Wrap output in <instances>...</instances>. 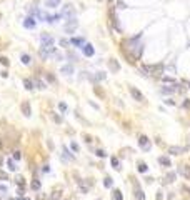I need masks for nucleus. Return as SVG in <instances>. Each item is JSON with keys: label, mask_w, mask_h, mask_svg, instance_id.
<instances>
[{"label": "nucleus", "mask_w": 190, "mask_h": 200, "mask_svg": "<svg viewBox=\"0 0 190 200\" xmlns=\"http://www.w3.org/2000/svg\"><path fill=\"white\" fill-rule=\"evenodd\" d=\"M165 104H167V105H175V102H173L172 98H167V100H165Z\"/></svg>", "instance_id": "obj_39"}, {"label": "nucleus", "mask_w": 190, "mask_h": 200, "mask_svg": "<svg viewBox=\"0 0 190 200\" xmlns=\"http://www.w3.org/2000/svg\"><path fill=\"white\" fill-rule=\"evenodd\" d=\"M60 2H62V0H45L47 7H50V9H55V7H58V5H60Z\"/></svg>", "instance_id": "obj_14"}, {"label": "nucleus", "mask_w": 190, "mask_h": 200, "mask_svg": "<svg viewBox=\"0 0 190 200\" xmlns=\"http://www.w3.org/2000/svg\"><path fill=\"white\" fill-rule=\"evenodd\" d=\"M0 64H2V65H9V58L7 57H0Z\"/></svg>", "instance_id": "obj_29"}, {"label": "nucleus", "mask_w": 190, "mask_h": 200, "mask_svg": "<svg viewBox=\"0 0 190 200\" xmlns=\"http://www.w3.org/2000/svg\"><path fill=\"white\" fill-rule=\"evenodd\" d=\"M22 112H23L25 117H30V115H32V110H30L29 102H22Z\"/></svg>", "instance_id": "obj_10"}, {"label": "nucleus", "mask_w": 190, "mask_h": 200, "mask_svg": "<svg viewBox=\"0 0 190 200\" xmlns=\"http://www.w3.org/2000/svg\"><path fill=\"white\" fill-rule=\"evenodd\" d=\"M54 37L48 35V33H43L42 35V47H54Z\"/></svg>", "instance_id": "obj_2"}, {"label": "nucleus", "mask_w": 190, "mask_h": 200, "mask_svg": "<svg viewBox=\"0 0 190 200\" xmlns=\"http://www.w3.org/2000/svg\"><path fill=\"white\" fill-rule=\"evenodd\" d=\"M77 25H78V22H77L75 19H70L68 22H67V25H65V32H74V30L77 29Z\"/></svg>", "instance_id": "obj_5"}, {"label": "nucleus", "mask_w": 190, "mask_h": 200, "mask_svg": "<svg viewBox=\"0 0 190 200\" xmlns=\"http://www.w3.org/2000/svg\"><path fill=\"white\" fill-rule=\"evenodd\" d=\"M54 52H55V47H42V48H40V57L47 58L48 55H52Z\"/></svg>", "instance_id": "obj_4"}, {"label": "nucleus", "mask_w": 190, "mask_h": 200, "mask_svg": "<svg viewBox=\"0 0 190 200\" xmlns=\"http://www.w3.org/2000/svg\"><path fill=\"white\" fill-rule=\"evenodd\" d=\"M159 162H160L163 167H170V159H169V157H163V155H162V157H159Z\"/></svg>", "instance_id": "obj_16"}, {"label": "nucleus", "mask_w": 190, "mask_h": 200, "mask_svg": "<svg viewBox=\"0 0 190 200\" xmlns=\"http://www.w3.org/2000/svg\"><path fill=\"white\" fill-rule=\"evenodd\" d=\"M9 169L10 170H15L17 167H15V163H13V160H9Z\"/></svg>", "instance_id": "obj_35"}, {"label": "nucleus", "mask_w": 190, "mask_h": 200, "mask_svg": "<svg viewBox=\"0 0 190 200\" xmlns=\"http://www.w3.org/2000/svg\"><path fill=\"white\" fill-rule=\"evenodd\" d=\"M179 173L183 175L187 180H190V165H182L180 169H179Z\"/></svg>", "instance_id": "obj_6"}, {"label": "nucleus", "mask_w": 190, "mask_h": 200, "mask_svg": "<svg viewBox=\"0 0 190 200\" xmlns=\"http://www.w3.org/2000/svg\"><path fill=\"white\" fill-rule=\"evenodd\" d=\"M48 170H50V169H48V165H45V167L42 169V172H43V173H45V172H48Z\"/></svg>", "instance_id": "obj_44"}, {"label": "nucleus", "mask_w": 190, "mask_h": 200, "mask_svg": "<svg viewBox=\"0 0 190 200\" xmlns=\"http://www.w3.org/2000/svg\"><path fill=\"white\" fill-rule=\"evenodd\" d=\"M20 159H22V152L20 150H15L13 152V160H20Z\"/></svg>", "instance_id": "obj_27"}, {"label": "nucleus", "mask_w": 190, "mask_h": 200, "mask_svg": "<svg viewBox=\"0 0 190 200\" xmlns=\"http://www.w3.org/2000/svg\"><path fill=\"white\" fill-rule=\"evenodd\" d=\"M108 65H110V68H112L114 72H118V70H120V65H118V62H117V60H114V58L108 62Z\"/></svg>", "instance_id": "obj_15"}, {"label": "nucleus", "mask_w": 190, "mask_h": 200, "mask_svg": "<svg viewBox=\"0 0 190 200\" xmlns=\"http://www.w3.org/2000/svg\"><path fill=\"white\" fill-rule=\"evenodd\" d=\"M110 163H112V167H114L115 170H120V162H118L117 157H112V159H110Z\"/></svg>", "instance_id": "obj_17"}, {"label": "nucleus", "mask_w": 190, "mask_h": 200, "mask_svg": "<svg viewBox=\"0 0 190 200\" xmlns=\"http://www.w3.org/2000/svg\"><path fill=\"white\" fill-rule=\"evenodd\" d=\"M10 200H19V199H10Z\"/></svg>", "instance_id": "obj_46"}, {"label": "nucleus", "mask_w": 190, "mask_h": 200, "mask_svg": "<svg viewBox=\"0 0 190 200\" xmlns=\"http://www.w3.org/2000/svg\"><path fill=\"white\" fill-rule=\"evenodd\" d=\"M0 192H7V187L5 185H0Z\"/></svg>", "instance_id": "obj_43"}, {"label": "nucleus", "mask_w": 190, "mask_h": 200, "mask_svg": "<svg viewBox=\"0 0 190 200\" xmlns=\"http://www.w3.org/2000/svg\"><path fill=\"white\" fill-rule=\"evenodd\" d=\"M97 157H107V153H105V150H97Z\"/></svg>", "instance_id": "obj_32"}, {"label": "nucleus", "mask_w": 190, "mask_h": 200, "mask_svg": "<svg viewBox=\"0 0 190 200\" xmlns=\"http://www.w3.org/2000/svg\"><path fill=\"white\" fill-rule=\"evenodd\" d=\"M0 165H2V157H0Z\"/></svg>", "instance_id": "obj_45"}, {"label": "nucleus", "mask_w": 190, "mask_h": 200, "mask_svg": "<svg viewBox=\"0 0 190 200\" xmlns=\"http://www.w3.org/2000/svg\"><path fill=\"white\" fill-rule=\"evenodd\" d=\"M22 200H30V199H22Z\"/></svg>", "instance_id": "obj_47"}, {"label": "nucleus", "mask_w": 190, "mask_h": 200, "mask_svg": "<svg viewBox=\"0 0 190 200\" xmlns=\"http://www.w3.org/2000/svg\"><path fill=\"white\" fill-rule=\"evenodd\" d=\"M112 197H114V200H124V197H122V192H120V190H114Z\"/></svg>", "instance_id": "obj_21"}, {"label": "nucleus", "mask_w": 190, "mask_h": 200, "mask_svg": "<svg viewBox=\"0 0 190 200\" xmlns=\"http://www.w3.org/2000/svg\"><path fill=\"white\" fill-rule=\"evenodd\" d=\"M112 183H114V182H112V179H110V177H107V179L104 180V185L107 187V189H110V187H112Z\"/></svg>", "instance_id": "obj_26"}, {"label": "nucleus", "mask_w": 190, "mask_h": 200, "mask_svg": "<svg viewBox=\"0 0 190 200\" xmlns=\"http://www.w3.org/2000/svg\"><path fill=\"white\" fill-rule=\"evenodd\" d=\"M128 90H130V95H132L133 98L137 100V102H143V100H145V98H143V95H142V92H140L138 88H135V87H130Z\"/></svg>", "instance_id": "obj_3"}, {"label": "nucleus", "mask_w": 190, "mask_h": 200, "mask_svg": "<svg viewBox=\"0 0 190 200\" xmlns=\"http://www.w3.org/2000/svg\"><path fill=\"white\" fill-rule=\"evenodd\" d=\"M58 107H60V110H64V112L67 110V105L64 104V102H60V104H58Z\"/></svg>", "instance_id": "obj_37"}, {"label": "nucleus", "mask_w": 190, "mask_h": 200, "mask_svg": "<svg viewBox=\"0 0 190 200\" xmlns=\"http://www.w3.org/2000/svg\"><path fill=\"white\" fill-rule=\"evenodd\" d=\"M135 197H137V200H145V195H143V192L138 187L135 189Z\"/></svg>", "instance_id": "obj_18"}, {"label": "nucleus", "mask_w": 190, "mask_h": 200, "mask_svg": "<svg viewBox=\"0 0 190 200\" xmlns=\"http://www.w3.org/2000/svg\"><path fill=\"white\" fill-rule=\"evenodd\" d=\"M70 148H72L74 152H78V145H77L75 142H72V143H70Z\"/></svg>", "instance_id": "obj_30"}, {"label": "nucleus", "mask_w": 190, "mask_h": 200, "mask_svg": "<svg viewBox=\"0 0 190 200\" xmlns=\"http://www.w3.org/2000/svg\"><path fill=\"white\" fill-rule=\"evenodd\" d=\"M0 179H5V180H7V179H9V175H7L5 172H2V170H0Z\"/></svg>", "instance_id": "obj_38"}, {"label": "nucleus", "mask_w": 190, "mask_h": 200, "mask_svg": "<svg viewBox=\"0 0 190 200\" xmlns=\"http://www.w3.org/2000/svg\"><path fill=\"white\" fill-rule=\"evenodd\" d=\"M64 157H65L67 160H74V155H72V153H68V150H67L65 147H64Z\"/></svg>", "instance_id": "obj_23"}, {"label": "nucleus", "mask_w": 190, "mask_h": 200, "mask_svg": "<svg viewBox=\"0 0 190 200\" xmlns=\"http://www.w3.org/2000/svg\"><path fill=\"white\" fill-rule=\"evenodd\" d=\"M70 43H72V45H77V47H84V45H85V40H84V38H72V40H70Z\"/></svg>", "instance_id": "obj_12"}, {"label": "nucleus", "mask_w": 190, "mask_h": 200, "mask_svg": "<svg viewBox=\"0 0 190 200\" xmlns=\"http://www.w3.org/2000/svg\"><path fill=\"white\" fill-rule=\"evenodd\" d=\"M23 85H25V88H27V90H32L35 84H33V80H29V78H27V80H23Z\"/></svg>", "instance_id": "obj_19"}, {"label": "nucleus", "mask_w": 190, "mask_h": 200, "mask_svg": "<svg viewBox=\"0 0 190 200\" xmlns=\"http://www.w3.org/2000/svg\"><path fill=\"white\" fill-rule=\"evenodd\" d=\"M97 80H105V74H104V72H98V74H97Z\"/></svg>", "instance_id": "obj_31"}, {"label": "nucleus", "mask_w": 190, "mask_h": 200, "mask_svg": "<svg viewBox=\"0 0 190 200\" xmlns=\"http://www.w3.org/2000/svg\"><path fill=\"white\" fill-rule=\"evenodd\" d=\"M183 152H185V148H182V147H170L169 148V153H172V155H180Z\"/></svg>", "instance_id": "obj_11"}, {"label": "nucleus", "mask_w": 190, "mask_h": 200, "mask_svg": "<svg viewBox=\"0 0 190 200\" xmlns=\"http://www.w3.org/2000/svg\"><path fill=\"white\" fill-rule=\"evenodd\" d=\"M177 88L175 87H169V85H163L162 87V94H165V95H169V94H173Z\"/></svg>", "instance_id": "obj_13"}, {"label": "nucleus", "mask_w": 190, "mask_h": 200, "mask_svg": "<svg viewBox=\"0 0 190 200\" xmlns=\"http://www.w3.org/2000/svg\"><path fill=\"white\" fill-rule=\"evenodd\" d=\"M33 84H35V85L38 87V88H42V90H43V88H47V84H43V82H42L40 78H35V80H33Z\"/></svg>", "instance_id": "obj_20"}, {"label": "nucleus", "mask_w": 190, "mask_h": 200, "mask_svg": "<svg viewBox=\"0 0 190 200\" xmlns=\"http://www.w3.org/2000/svg\"><path fill=\"white\" fill-rule=\"evenodd\" d=\"M22 62H23L25 65H29L30 62H32V58H30V55H27V54H23V55H22Z\"/></svg>", "instance_id": "obj_22"}, {"label": "nucleus", "mask_w": 190, "mask_h": 200, "mask_svg": "<svg viewBox=\"0 0 190 200\" xmlns=\"http://www.w3.org/2000/svg\"><path fill=\"white\" fill-rule=\"evenodd\" d=\"M147 170H149V167H147V163H142V162L138 163V172H142V173H143V172H147Z\"/></svg>", "instance_id": "obj_25"}, {"label": "nucleus", "mask_w": 190, "mask_h": 200, "mask_svg": "<svg viewBox=\"0 0 190 200\" xmlns=\"http://www.w3.org/2000/svg\"><path fill=\"white\" fill-rule=\"evenodd\" d=\"M183 107H185V108H190V100H185V102H183Z\"/></svg>", "instance_id": "obj_40"}, {"label": "nucleus", "mask_w": 190, "mask_h": 200, "mask_svg": "<svg viewBox=\"0 0 190 200\" xmlns=\"http://www.w3.org/2000/svg\"><path fill=\"white\" fill-rule=\"evenodd\" d=\"M35 25H37V22H35L33 17H27L25 22H23V27H25V29H33Z\"/></svg>", "instance_id": "obj_8"}, {"label": "nucleus", "mask_w": 190, "mask_h": 200, "mask_svg": "<svg viewBox=\"0 0 190 200\" xmlns=\"http://www.w3.org/2000/svg\"><path fill=\"white\" fill-rule=\"evenodd\" d=\"M173 179H175V173H169L167 175V182H173Z\"/></svg>", "instance_id": "obj_36"}, {"label": "nucleus", "mask_w": 190, "mask_h": 200, "mask_svg": "<svg viewBox=\"0 0 190 200\" xmlns=\"http://www.w3.org/2000/svg\"><path fill=\"white\" fill-rule=\"evenodd\" d=\"M138 145H140V148L145 150V152H149V150L152 148V143H150V140H149L145 135H142V137L138 138Z\"/></svg>", "instance_id": "obj_1"}, {"label": "nucleus", "mask_w": 190, "mask_h": 200, "mask_svg": "<svg viewBox=\"0 0 190 200\" xmlns=\"http://www.w3.org/2000/svg\"><path fill=\"white\" fill-rule=\"evenodd\" d=\"M60 72H62L64 75H72V74H74V65H72V64H68V65H64L62 68H60Z\"/></svg>", "instance_id": "obj_9"}, {"label": "nucleus", "mask_w": 190, "mask_h": 200, "mask_svg": "<svg viewBox=\"0 0 190 200\" xmlns=\"http://www.w3.org/2000/svg\"><path fill=\"white\" fill-rule=\"evenodd\" d=\"M52 200H60V192H54V195L50 197Z\"/></svg>", "instance_id": "obj_28"}, {"label": "nucleus", "mask_w": 190, "mask_h": 200, "mask_svg": "<svg viewBox=\"0 0 190 200\" xmlns=\"http://www.w3.org/2000/svg\"><path fill=\"white\" fill-rule=\"evenodd\" d=\"M68 43H70L68 40H65V38H60V45H62V47H67Z\"/></svg>", "instance_id": "obj_33"}, {"label": "nucleus", "mask_w": 190, "mask_h": 200, "mask_svg": "<svg viewBox=\"0 0 190 200\" xmlns=\"http://www.w3.org/2000/svg\"><path fill=\"white\" fill-rule=\"evenodd\" d=\"M82 50H84V55H87V57H92L95 54L94 47H92V43H85L84 47H82Z\"/></svg>", "instance_id": "obj_7"}, {"label": "nucleus", "mask_w": 190, "mask_h": 200, "mask_svg": "<svg viewBox=\"0 0 190 200\" xmlns=\"http://www.w3.org/2000/svg\"><path fill=\"white\" fill-rule=\"evenodd\" d=\"M54 120H55V122H58V124H60V122H62V118H60V117H57V115H55V117H54Z\"/></svg>", "instance_id": "obj_42"}, {"label": "nucleus", "mask_w": 190, "mask_h": 200, "mask_svg": "<svg viewBox=\"0 0 190 200\" xmlns=\"http://www.w3.org/2000/svg\"><path fill=\"white\" fill-rule=\"evenodd\" d=\"M17 183H20V187H22V185H23V177H19V179H17Z\"/></svg>", "instance_id": "obj_41"}, {"label": "nucleus", "mask_w": 190, "mask_h": 200, "mask_svg": "<svg viewBox=\"0 0 190 200\" xmlns=\"http://www.w3.org/2000/svg\"><path fill=\"white\" fill-rule=\"evenodd\" d=\"M163 82L165 84H173V78L172 77H163Z\"/></svg>", "instance_id": "obj_34"}, {"label": "nucleus", "mask_w": 190, "mask_h": 200, "mask_svg": "<svg viewBox=\"0 0 190 200\" xmlns=\"http://www.w3.org/2000/svg\"><path fill=\"white\" fill-rule=\"evenodd\" d=\"M32 190H40V182L32 180Z\"/></svg>", "instance_id": "obj_24"}]
</instances>
